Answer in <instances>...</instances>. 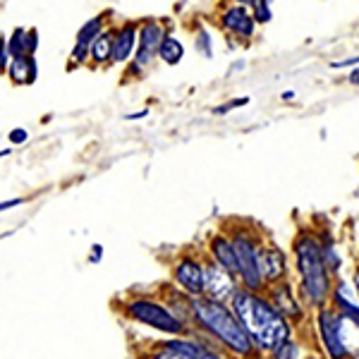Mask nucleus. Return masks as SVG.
<instances>
[{"label":"nucleus","instance_id":"f257e3e1","mask_svg":"<svg viewBox=\"0 0 359 359\" xmlns=\"http://www.w3.org/2000/svg\"><path fill=\"white\" fill-rule=\"evenodd\" d=\"M235 314L249 333V338L262 347H278L290 335V328L285 326L280 311H276L269 302L249 292L235 294Z\"/></svg>","mask_w":359,"mask_h":359},{"label":"nucleus","instance_id":"f03ea898","mask_svg":"<svg viewBox=\"0 0 359 359\" xmlns=\"http://www.w3.org/2000/svg\"><path fill=\"white\" fill-rule=\"evenodd\" d=\"M192 309L196 318L208 328L211 333H216L218 338L223 340L228 347H233L235 352L240 355H247L252 350V340H249V333L245 331L237 318H233L225 306H221V302H213V299H194Z\"/></svg>","mask_w":359,"mask_h":359},{"label":"nucleus","instance_id":"7ed1b4c3","mask_svg":"<svg viewBox=\"0 0 359 359\" xmlns=\"http://www.w3.org/2000/svg\"><path fill=\"white\" fill-rule=\"evenodd\" d=\"M297 262H299V273H302L306 297L314 304H321L328 294V276H326V262H323L316 240L302 237L297 242Z\"/></svg>","mask_w":359,"mask_h":359},{"label":"nucleus","instance_id":"20e7f679","mask_svg":"<svg viewBox=\"0 0 359 359\" xmlns=\"http://www.w3.org/2000/svg\"><path fill=\"white\" fill-rule=\"evenodd\" d=\"M235 245V252H237V264H240V273L245 278L247 287L257 290L262 285V252L257 249L252 240L247 235H237L233 240Z\"/></svg>","mask_w":359,"mask_h":359},{"label":"nucleus","instance_id":"39448f33","mask_svg":"<svg viewBox=\"0 0 359 359\" xmlns=\"http://www.w3.org/2000/svg\"><path fill=\"white\" fill-rule=\"evenodd\" d=\"M127 311H130V316H135L137 321L158 328V331L180 333V328H182L177 318L172 316L165 306H161L156 302H147V299H137V302H132L130 306H127Z\"/></svg>","mask_w":359,"mask_h":359},{"label":"nucleus","instance_id":"423d86ee","mask_svg":"<svg viewBox=\"0 0 359 359\" xmlns=\"http://www.w3.org/2000/svg\"><path fill=\"white\" fill-rule=\"evenodd\" d=\"M318 326H321L323 343L328 347V355L333 359H343L347 355V347L343 340V326H340V318L331 314V311H321L318 316Z\"/></svg>","mask_w":359,"mask_h":359},{"label":"nucleus","instance_id":"0eeeda50","mask_svg":"<svg viewBox=\"0 0 359 359\" xmlns=\"http://www.w3.org/2000/svg\"><path fill=\"white\" fill-rule=\"evenodd\" d=\"M204 292H206L208 299H213V302H223V299H228L230 294L235 292L230 271L223 269V266H208V269H206Z\"/></svg>","mask_w":359,"mask_h":359},{"label":"nucleus","instance_id":"6e6552de","mask_svg":"<svg viewBox=\"0 0 359 359\" xmlns=\"http://www.w3.org/2000/svg\"><path fill=\"white\" fill-rule=\"evenodd\" d=\"M163 29H161L156 22H149V25H144L142 34H139V41H142V48H139L137 53V62H135V69H142L147 67L149 62H151L154 53H158L161 50V43H163Z\"/></svg>","mask_w":359,"mask_h":359},{"label":"nucleus","instance_id":"1a4fd4ad","mask_svg":"<svg viewBox=\"0 0 359 359\" xmlns=\"http://www.w3.org/2000/svg\"><path fill=\"white\" fill-rule=\"evenodd\" d=\"M175 278L177 283L192 294H201L204 292V283H206V269H201L199 264H194L192 259H184V262L177 264L175 269Z\"/></svg>","mask_w":359,"mask_h":359},{"label":"nucleus","instance_id":"9d476101","mask_svg":"<svg viewBox=\"0 0 359 359\" xmlns=\"http://www.w3.org/2000/svg\"><path fill=\"white\" fill-rule=\"evenodd\" d=\"M223 27L228 29V32H233L235 36H245L249 39L254 34V20L247 15L245 8H230L228 13L223 15Z\"/></svg>","mask_w":359,"mask_h":359},{"label":"nucleus","instance_id":"9b49d317","mask_svg":"<svg viewBox=\"0 0 359 359\" xmlns=\"http://www.w3.org/2000/svg\"><path fill=\"white\" fill-rule=\"evenodd\" d=\"M101 36V20H89L86 25L79 29V34H77V46H74V53H72V57L77 62H82L84 57H86V53H89V46L96 41V39Z\"/></svg>","mask_w":359,"mask_h":359},{"label":"nucleus","instance_id":"f8f14e48","mask_svg":"<svg viewBox=\"0 0 359 359\" xmlns=\"http://www.w3.org/2000/svg\"><path fill=\"white\" fill-rule=\"evenodd\" d=\"M135 41H137V32H135V27L127 25V27L120 29V34H118V36H115L113 60H118V62L130 60L132 48H135Z\"/></svg>","mask_w":359,"mask_h":359},{"label":"nucleus","instance_id":"ddd939ff","mask_svg":"<svg viewBox=\"0 0 359 359\" xmlns=\"http://www.w3.org/2000/svg\"><path fill=\"white\" fill-rule=\"evenodd\" d=\"M213 257H216V262L223 266V269L228 271H240V264H237V252H235V245L228 240H223V237H218V240H213Z\"/></svg>","mask_w":359,"mask_h":359},{"label":"nucleus","instance_id":"4468645a","mask_svg":"<svg viewBox=\"0 0 359 359\" xmlns=\"http://www.w3.org/2000/svg\"><path fill=\"white\" fill-rule=\"evenodd\" d=\"M10 77H13L17 84L34 82V79H36V62H34V57L32 55L15 57L13 65H10Z\"/></svg>","mask_w":359,"mask_h":359},{"label":"nucleus","instance_id":"2eb2a0df","mask_svg":"<svg viewBox=\"0 0 359 359\" xmlns=\"http://www.w3.org/2000/svg\"><path fill=\"white\" fill-rule=\"evenodd\" d=\"M283 271H285V257H283V252H278V249H266V252H262L264 278L276 280L278 276H283Z\"/></svg>","mask_w":359,"mask_h":359},{"label":"nucleus","instance_id":"dca6fc26","mask_svg":"<svg viewBox=\"0 0 359 359\" xmlns=\"http://www.w3.org/2000/svg\"><path fill=\"white\" fill-rule=\"evenodd\" d=\"M161 60L168 62V65H177L180 60L184 57V46L172 36H165L163 43H161V50H158Z\"/></svg>","mask_w":359,"mask_h":359},{"label":"nucleus","instance_id":"f3484780","mask_svg":"<svg viewBox=\"0 0 359 359\" xmlns=\"http://www.w3.org/2000/svg\"><path fill=\"white\" fill-rule=\"evenodd\" d=\"M335 302L340 304L343 314H345V316H350L352 321H355V326H359V306L355 304V299H352L350 287H347V285H340L338 290H335Z\"/></svg>","mask_w":359,"mask_h":359},{"label":"nucleus","instance_id":"a211bd4d","mask_svg":"<svg viewBox=\"0 0 359 359\" xmlns=\"http://www.w3.org/2000/svg\"><path fill=\"white\" fill-rule=\"evenodd\" d=\"M113 48H115L113 34H101V36L91 43V57H94L96 62H106L108 57H113Z\"/></svg>","mask_w":359,"mask_h":359},{"label":"nucleus","instance_id":"6ab92c4d","mask_svg":"<svg viewBox=\"0 0 359 359\" xmlns=\"http://www.w3.org/2000/svg\"><path fill=\"white\" fill-rule=\"evenodd\" d=\"M8 50H10V55H13V60H15V57L29 55V50H27V32H25V29H15L13 36H10Z\"/></svg>","mask_w":359,"mask_h":359},{"label":"nucleus","instance_id":"aec40b11","mask_svg":"<svg viewBox=\"0 0 359 359\" xmlns=\"http://www.w3.org/2000/svg\"><path fill=\"white\" fill-rule=\"evenodd\" d=\"M168 345H172V347H177V350L187 352V355L194 357V359H221L218 355H213V352H208L201 345H194V343H168Z\"/></svg>","mask_w":359,"mask_h":359},{"label":"nucleus","instance_id":"412c9836","mask_svg":"<svg viewBox=\"0 0 359 359\" xmlns=\"http://www.w3.org/2000/svg\"><path fill=\"white\" fill-rule=\"evenodd\" d=\"M276 302H278V306H280V311H285V314H290V316L299 314L297 304H294V299L290 297V290H287V287H280V290L276 292Z\"/></svg>","mask_w":359,"mask_h":359},{"label":"nucleus","instance_id":"4be33fe9","mask_svg":"<svg viewBox=\"0 0 359 359\" xmlns=\"http://www.w3.org/2000/svg\"><path fill=\"white\" fill-rule=\"evenodd\" d=\"M196 50H199L204 57H211L213 50H211V36H208V32L201 29L199 34H196Z\"/></svg>","mask_w":359,"mask_h":359},{"label":"nucleus","instance_id":"5701e85b","mask_svg":"<svg viewBox=\"0 0 359 359\" xmlns=\"http://www.w3.org/2000/svg\"><path fill=\"white\" fill-rule=\"evenodd\" d=\"M297 357V345H292L290 340H285L283 345L276 347V359H294Z\"/></svg>","mask_w":359,"mask_h":359},{"label":"nucleus","instance_id":"b1692460","mask_svg":"<svg viewBox=\"0 0 359 359\" xmlns=\"http://www.w3.org/2000/svg\"><path fill=\"white\" fill-rule=\"evenodd\" d=\"M156 359H194V357H189L187 352L177 350V347L168 345L163 352H158V355H156Z\"/></svg>","mask_w":359,"mask_h":359},{"label":"nucleus","instance_id":"393cba45","mask_svg":"<svg viewBox=\"0 0 359 359\" xmlns=\"http://www.w3.org/2000/svg\"><path fill=\"white\" fill-rule=\"evenodd\" d=\"M257 10V20L262 22V25H266V22L271 20V5H264V8H254Z\"/></svg>","mask_w":359,"mask_h":359},{"label":"nucleus","instance_id":"a878e982","mask_svg":"<svg viewBox=\"0 0 359 359\" xmlns=\"http://www.w3.org/2000/svg\"><path fill=\"white\" fill-rule=\"evenodd\" d=\"M36 32H27V50H29V55H34V50H36Z\"/></svg>","mask_w":359,"mask_h":359},{"label":"nucleus","instance_id":"bb28decb","mask_svg":"<svg viewBox=\"0 0 359 359\" xmlns=\"http://www.w3.org/2000/svg\"><path fill=\"white\" fill-rule=\"evenodd\" d=\"M10 142L25 144V142H27V132H25V130H13V132H10Z\"/></svg>","mask_w":359,"mask_h":359},{"label":"nucleus","instance_id":"cd10ccee","mask_svg":"<svg viewBox=\"0 0 359 359\" xmlns=\"http://www.w3.org/2000/svg\"><path fill=\"white\" fill-rule=\"evenodd\" d=\"M326 257H328V266H333V269L340 264V262H338V257L333 254V247H326Z\"/></svg>","mask_w":359,"mask_h":359},{"label":"nucleus","instance_id":"c85d7f7f","mask_svg":"<svg viewBox=\"0 0 359 359\" xmlns=\"http://www.w3.org/2000/svg\"><path fill=\"white\" fill-rule=\"evenodd\" d=\"M357 62H359V57H350V60H343V62H333V67L340 69V67H347V65H357Z\"/></svg>","mask_w":359,"mask_h":359},{"label":"nucleus","instance_id":"c756f323","mask_svg":"<svg viewBox=\"0 0 359 359\" xmlns=\"http://www.w3.org/2000/svg\"><path fill=\"white\" fill-rule=\"evenodd\" d=\"M350 84L359 86V69H352V72H350Z\"/></svg>","mask_w":359,"mask_h":359},{"label":"nucleus","instance_id":"7c9ffc66","mask_svg":"<svg viewBox=\"0 0 359 359\" xmlns=\"http://www.w3.org/2000/svg\"><path fill=\"white\" fill-rule=\"evenodd\" d=\"M139 118H147V111H139V113L127 115V120H139Z\"/></svg>","mask_w":359,"mask_h":359},{"label":"nucleus","instance_id":"2f4dec72","mask_svg":"<svg viewBox=\"0 0 359 359\" xmlns=\"http://www.w3.org/2000/svg\"><path fill=\"white\" fill-rule=\"evenodd\" d=\"M17 204H20V199H15V201H5L3 208H10V206H17Z\"/></svg>","mask_w":359,"mask_h":359},{"label":"nucleus","instance_id":"473e14b6","mask_svg":"<svg viewBox=\"0 0 359 359\" xmlns=\"http://www.w3.org/2000/svg\"><path fill=\"white\" fill-rule=\"evenodd\" d=\"M98 257H101V247H98V245H96V247H94V262H96V259H98Z\"/></svg>","mask_w":359,"mask_h":359},{"label":"nucleus","instance_id":"72a5a7b5","mask_svg":"<svg viewBox=\"0 0 359 359\" xmlns=\"http://www.w3.org/2000/svg\"><path fill=\"white\" fill-rule=\"evenodd\" d=\"M355 285H357V292H359V271L355 273Z\"/></svg>","mask_w":359,"mask_h":359},{"label":"nucleus","instance_id":"f704fd0d","mask_svg":"<svg viewBox=\"0 0 359 359\" xmlns=\"http://www.w3.org/2000/svg\"><path fill=\"white\" fill-rule=\"evenodd\" d=\"M242 3H252V0H242Z\"/></svg>","mask_w":359,"mask_h":359}]
</instances>
